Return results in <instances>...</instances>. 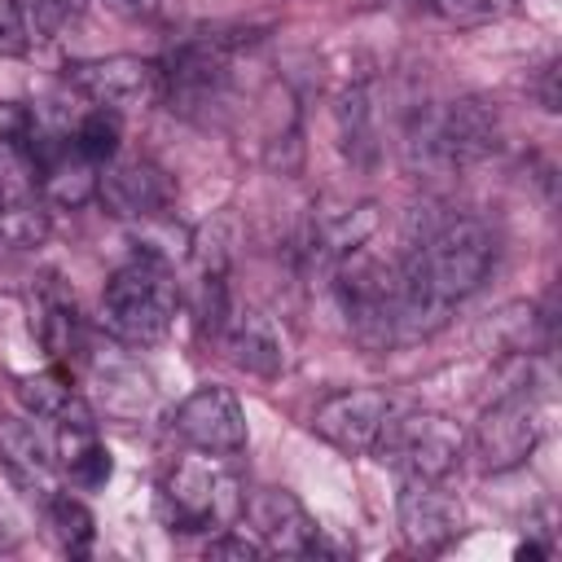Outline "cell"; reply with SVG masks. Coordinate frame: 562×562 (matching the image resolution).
I'll return each mask as SVG.
<instances>
[{
  "label": "cell",
  "instance_id": "1",
  "mask_svg": "<svg viewBox=\"0 0 562 562\" xmlns=\"http://www.w3.org/2000/svg\"><path fill=\"white\" fill-rule=\"evenodd\" d=\"M180 307V285L162 259H132L105 281L101 294V325L123 347H154L167 338Z\"/></svg>",
  "mask_w": 562,
  "mask_h": 562
},
{
  "label": "cell",
  "instance_id": "2",
  "mask_svg": "<svg viewBox=\"0 0 562 562\" xmlns=\"http://www.w3.org/2000/svg\"><path fill=\"white\" fill-rule=\"evenodd\" d=\"M167 518L180 531H224L246 514V483L224 452L193 448L167 470Z\"/></svg>",
  "mask_w": 562,
  "mask_h": 562
},
{
  "label": "cell",
  "instance_id": "3",
  "mask_svg": "<svg viewBox=\"0 0 562 562\" xmlns=\"http://www.w3.org/2000/svg\"><path fill=\"white\" fill-rule=\"evenodd\" d=\"M334 290L351 334L364 347H386L400 338V263H386L356 246L334 259Z\"/></svg>",
  "mask_w": 562,
  "mask_h": 562
},
{
  "label": "cell",
  "instance_id": "4",
  "mask_svg": "<svg viewBox=\"0 0 562 562\" xmlns=\"http://www.w3.org/2000/svg\"><path fill=\"white\" fill-rule=\"evenodd\" d=\"M237 48H241V40L224 35V31H198V35H184L180 44H171V53L158 61L162 101L189 119L220 105L228 97V83H233Z\"/></svg>",
  "mask_w": 562,
  "mask_h": 562
},
{
  "label": "cell",
  "instance_id": "5",
  "mask_svg": "<svg viewBox=\"0 0 562 562\" xmlns=\"http://www.w3.org/2000/svg\"><path fill=\"white\" fill-rule=\"evenodd\" d=\"M382 465L404 479H435L443 483L465 457V430L443 413H391L373 439Z\"/></svg>",
  "mask_w": 562,
  "mask_h": 562
},
{
  "label": "cell",
  "instance_id": "6",
  "mask_svg": "<svg viewBox=\"0 0 562 562\" xmlns=\"http://www.w3.org/2000/svg\"><path fill=\"white\" fill-rule=\"evenodd\" d=\"M544 435V417H540V404L536 395L527 391V382L518 386H505L474 422V435L465 439L474 448V461L483 474H505V470H518L536 443Z\"/></svg>",
  "mask_w": 562,
  "mask_h": 562
},
{
  "label": "cell",
  "instance_id": "7",
  "mask_svg": "<svg viewBox=\"0 0 562 562\" xmlns=\"http://www.w3.org/2000/svg\"><path fill=\"white\" fill-rule=\"evenodd\" d=\"M70 88H79L88 101L123 114V110H145L162 101V70L149 57L114 53V57H88L66 66Z\"/></svg>",
  "mask_w": 562,
  "mask_h": 562
},
{
  "label": "cell",
  "instance_id": "8",
  "mask_svg": "<svg viewBox=\"0 0 562 562\" xmlns=\"http://www.w3.org/2000/svg\"><path fill=\"white\" fill-rule=\"evenodd\" d=\"M417 145L426 149V158H435L443 167H470L501 145V119L487 101L461 97L422 123Z\"/></svg>",
  "mask_w": 562,
  "mask_h": 562
},
{
  "label": "cell",
  "instance_id": "9",
  "mask_svg": "<svg viewBox=\"0 0 562 562\" xmlns=\"http://www.w3.org/2000/svg\"><path fill=\"white\" fill-rule=\"evenodd\" d=\"M391 395L378 391V386H351V391H334L316 404L312 413V435L325 439L329 448L347 452V457H360V452H373V439L382 430V422L391 417Z\"/></svg>",
  "mask_w": 562,
  "mask_h": 562
},
{
  "label": "cell",
  "instance_id": "10",
  "mask_svg": "<svg viewBox=\"0 0 562 562\" xmlns=\"http://www.w3.org/2000/svg\"><path fill=\"white\" fill-rule=\"evenodd\" d=\"M395 522H400V540L413 553H439L461 536V501L435 483V479H404L400 501H395Z\"/></svg>",
  "mask_w": 562,
  "mask_h": 562
},
{
  "label": "cell",
  "instance_id": "11",
  "mask_svg": "<svg viewBox=\"0 0 562 562\" xmlns=\"http://www.w3.org/2000/svg\"><path fill=\"white\" fill-rule=\"evenodd\" d=\"M171 426L189 448L202 452L237 457L246 448V413L228 386H198L193 395H184L176 404Z\"/></svg>",
  "mask_w": 562,
  "mask_h": 562
},
{
  "label": "cell",
  "instance_id": "12",
  "mask_svg": "<svg viewBox=\"0 0 562 562\" xmlns=\"http://www.w3.org/2000/svg\"><path fill=\"white\" fill-rule=\"evenodd\" d=\"M97 198L119 220H158L171 206V180L162 167L145 158H127V162H110L97 176Z\"/></svg>",
  "mask_w": 562,
  "mask_h": 562
},
{
  "label": "cell",
  "instance_id": "13",
  "mask_svg": "<svg viewBox=\"0 0 562 562\" xmlns=\"http://www.w3.org/2000/svg\"><path fill=\"white\" fill-rule=\"evenodd\" d=\"M250 514V531L259 536V544L268 553H290V558H307V544L316 536V518L303 509V501L285 487H263L246 501Z\"/></svg>",
  "mask_w": 562,
  "mask_h": 562
},
{
  "label": "cell",
  "instance_id": "14",
  "mask_svg": "<svg viewBox=\"0 0 562 562\" xmlns=\"http://www.w3.org/2000/svg\"><path fill=\"white\" fill-rule=\"evenodd\" d=\"M228 360L255 378H281L285 373V338L277 321L259 307H233L224 329H220Z\"/></svg>",
  "mask_w": 562,
  "mask_h": 562
},
{
  "label": "cell",
  "instance_id": "15",
  "mask_svg": "<svg viewBox=\"0 0 562 562\" xmlns=\"http://www.w3.org/2000/svg\"><path fill=\"white\" fill-rule=\"evenodd\" d=\"M0 461L9 470V479L35 496L40 505L57 492V470H53V457L48 448L40 443V435L26 426V422H0Z\"/></svg>",
  "mask_w": 562,
  "mask_h": 562
},
{
  "label": "cell",
  "instance_id": "16",
  "mask_svg": "<svg viewBox=\"0 0 562 562\" xmlns=\"http://www.w3.org/2000/svg\"><path fill=\"white\" fill-rule=\"evenodd\" d=\"M35 119L18 101H0V189H40L31 167Z\"/></svg>",
  "mask_w": 562,
  "mask_h": 562
},
{
  "label": "cell",
  "instance_id": "17",
  "mask_svg": "<svg viewBox=\"0 0 562 562\" xmlns=\"http://www.w3.org/2000/svg\"><path fill=\"white\" fill-rule=\"evenodd\" d=\"M40 342L53 360H66V356L83 351V325H79V312L66 294H44V303H40Z\"/></svg>",
  "mask_w": 562,
  "mask_h": 562
},
{
  "label": "cell",
  "instance_id": "18",
  "mask_svg": "<svg viewBox=\"0 0 562 562\" xmlns=\"http://www.w3.org/2000/svg\"><path fill=\"white\" fill-rule=\"evenodd\" d=\"M44 509H48V522H53L61 549H66L70 558H83V553L92 549V540H97V527H92L88 505H83L79 496H70V492L57 487V492L44 501Z\"/></svg>",
  "mask_w": 562,
  "mask_h": 562
},
{
  "label": "cell",
  "instance_id": "19",
  "mask_svg": "<svg viewBox=\"0 0 562 562\" xmlns=\"http://www.w3.org/2000/svg\"><path fill=\"white\" fill-rule=\"evenodd\" d=\"M18 400L26 404V413L57 422V417L79 400V391H75L70 373H61V369H44V373L18 378Z\"/></svg>",
  "mask_w": 562,
  "mask_h": 562
},
{
  "label": "cell",
  "instance_id": "20",
  "mask_svg": "<svg viewBox=\"0 0 562 562\" xmlns=\"http://www.w3.org/2000/svg\"><path fill=\"white\" fill-rule=\"evenodd\" d=\"M75 149L92 162V167H101V162H110L114 154H119V114L114 110H105V105H97V110H88L83 119H79V127H75Z\"/></svg>",
  "mask_w": 562,
  "mask_h": 562
},
{
  "label": "cell",
  "instance_id": "21",
  "mask_svg": "<svg viewBox=\"0 0 562 562\" xmlns=\"http://www.w3.org/2000/svg\"><path fill=\"white\" fill-rule=\"evenodd\" d=\"M79 13V0H18V18L26 31V44H48L57 40L70 18Z\"/></svg>",
  "mask_w": 562,
  "mask_h": 562
},
{
  "label": "cell",
  "instance_id": "22",
  "mask_svg": "<svg viewBox=\"0 0 562 562\" xmlns=\"http://www.w3.org/2000/svg\"><path fill=\"white\" fill-rule=\"evenodd\" d=\"M422 4L435 9L452 26H483V22H496L518 9V0H422Z\"/></svg>",
  "mask_w": 562,
  "mask_h": 562
},
{
  "label": "cell",
  "instance_id": "23",
  "mask_svg": "<svg viewBox=\"0 0 562 562\" xmlns=\"http://www.w3.org/2000/svg\"><path fill=\"white\" fill-rule=\"evenodd\" d=\"M263 553H268V549L259 544L255 531L246 536V527H241V531H228V527H224V531H215V540L206 544V558H237V562H250V558H263Z\"/></svg>",
  "mask_w": 562,
  "mask_h": 562
},
{
  "label": "cell",
  "instance_id": "24",
  "mask_svg": "<svg viewBox=\"0 0 562 562\" xmlns=\"http://www.w3.org/2000/svg\"><path fill=\"white\" fill-rule=\"evenodd\" d=\"M66 474H70V483H75V487H105V483H110V474H114V461H110V452L97 443V448H92L83 461H75Z\"/></svg>",
  "mask_w": 562,
  "mask_h": 562
},
{
  "label": "cell",
  "instance_id": "25",
  "mask_svg": "<svg viewBox=\"0 0 562 562\" xmlns=\"http://www.w3.org/2000/svg\"><path fill=\"white\" fill-rule=\"evenodd\" d=\"M0 53L4 57L26 53V31H22V18H18V0H0Z\"/></svg>",
  "mask_w": 562,
  "mask_h": 562
},
{
  "label": "cell",
  "instance_id": "26",
  "mask_svg": "<svg viewBox=\"0 0 562 562\" xmlns=\"http://www.w3.org/2000/svg\"><path fill=\"white\" fill-rule=\"evenodd\" d=\"M536 92H540V105L553 114V110H558V61H549V66L540 70V83H536Z\"/></svg>",
  "mask_w": 562,
  "mask_h": 562
},
{
  "label": "cell",
  "instance_id": "27",
  "mask_svg": "<svg viewBox=\"0 0 562 562\" xmlns=\"http://www.w3.org/2000/svg\"><path fill=\"white\" fill-rule=\"evenodd\" d=\"M544 553H549V549H544V544H536V540H527V544H518V549H514V558H544Z\"/></svg>",
  "mask_w": 562,
  "mask_h": 562
},
{
  "label": "cell",
  "instance_id": "28",
  "mask_svg": "<svg viewBox=\"0 0 562 562\" xmlns=\"http://www.w3.org/2000/svg\"><path fill=\"white\" fill-rule=\"evenodd\" d=\"M119 4H127V9H154L158 0H119Z\"/></svg>",
  "mask_w": 562,
  "mask_h": 562
}]
</instances>
